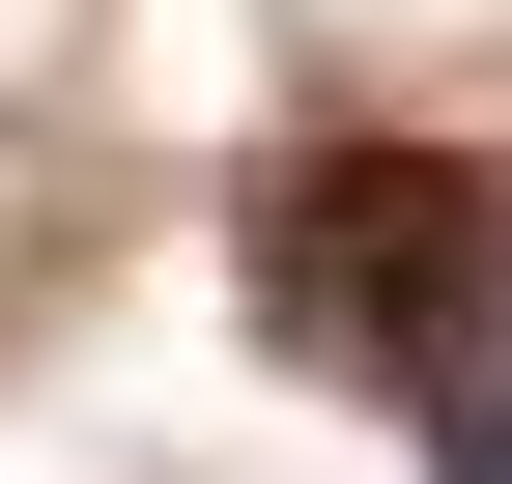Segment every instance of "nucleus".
I'll return each instance as SVG.
<instances>
[{
	"mask_svg": "<svg viewBox=\"0 0 512 484\" xmlns=\"http://www.w3.org/2000/svg\"><path fill=\"white\" fill-rule=\"evenodd\" d=\"M228 257H256V342H285L313 399H456L484 371V285H512V200L456 143H256Z\"/></svg>",
	"mask_w": 512,
	"mask_h": 484,
	"instance_id": "1",
	"label": "nucleus"
}]
</instances>
